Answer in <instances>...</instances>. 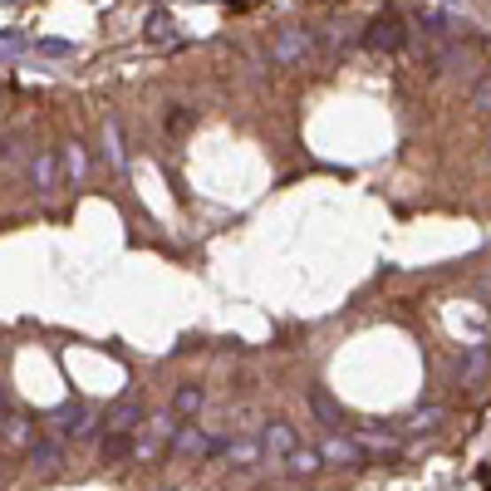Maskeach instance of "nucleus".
I'll return each instance as SVG.
<instances>
[{
    "label": "nucleus",
    "instance_id": "f257e3e1",
    "mask_svg": "<svg viewBox=\"0 0 491 491\" xmlns=\"http://www.w3.org/2000/svg\"><path fill=\"white\" fill-rule=\"evenodd\" d=\"M177 427H182V417L172 413V408L158 413V417H148V423H143V438H133V462H158L162 448H172Z\"/></svg>",
    "mask_w": 491,
    "mask_h": 491
},
{
    "label": "nucleus",
    "instance_id": "f03ea898",
    "mask_svg": "<svg viewBox=\"0 0 491 491\" xmlns=\"http://www.w3.org/2000/svg\"><path fill=\"white\" fill-rule=\"evenodd\" d=\"M408 44V20L398 11H384L374 15V20L363 25V50H374V54H394Z\"/></svg>",
    "mask_w": 491,
    "mask_h": 491
},
{
    "label": "nucleus",
    "instance_id": "7ed1b4c3",
    "mask_svg": "<svg viewBox=\"0 0 491 491\" xmlns=\"http://www.w3.org/2000/svg\"><path fill=\"white\" fill-rule=\"evenodd\" d=\"M50 427L54 433H59V438H89V433H94V413H89V403L84 398H69V403H59L50 413Z\"/></svg>",
    "mask_w": 491,
    "mask_h": 491
},
{
    "label": "nucleus",
    "instance_id": "20e7f679",
    "mask_svg": "<svg viewBox=\"0 0 491 491\" xmlns=\"http://www.w3.org/2000/svg\"><path fill=\"white\" fill-rule=\"evenodd\" d=\"M172 452H177V457H187V462H207V457H222V438H207L202 427L182 423L177 438H172Z\"/></svg>",
    "mask_w": 491,
    "mask_h": 491
},
{
    "label": "nucleus",
    "instance_id": "39448f33",
    "mask_svg": "<svg viewBox=\"0 0 491 491\" xmlns=\"http://www.w3.org/2000/svg\"><path fill=\"white\" fill-rule=\"evenodd\" d=\"M143 423H148V408H143L138 398H118V403L104 413V427H108V433H138Z\"/></svg>",
    "mask_w": 491,
    "mask_h": 491
},
{
    "label": "nucleus",
    "instance_id": "423d86ee",
    "mask_svg": "<svg viewBox=\"0 0 491 491\" xmlns=\"http://www.w3.org/2000/svg\"><path fill=\"white\" fill-rule=\"evenodd\" d=\"M266 452L270 457H290V452L300 448V433H295V423H285V417H276V423H266Z\"/></svg>",
    "mask_w": 491,
    "mask_h": 491
},
{
    "label": "nucleus",
    "instance_id": "0eeeda50",
    "mask_svg": "<svg viewBox=\"0 0 491 491\" xmlns=\"http://www.w3.org/2000/svg\"><path fill=\"white\" fill-rule=\"evenodd\" d=\"M305 54H310V35L305 30H280L270 59H276V65H295V59H305Z\"/></svg>",
    "mask_w": 491,
    "mask_h": 491
},
{
    "label": "nucleus",
    "instance_id": "6e6552de",
    "mask_svg": "<svg viewBox=\"0 0 491 491\" xmlns=\"http://www.w3.org/2000/svg\"><path fill=\"white\" fill-rule=\"evenodd\" d=\"M320 452H324V462H339V467H344V462H363V457H369L363 438H344V433H334Z\"/></svg>",
    "mask_w": 491,
    "mask_h": 491
},
{
    "label": "nucleus",
    "instance_id": "1a4fd4ad",
    "mask_svg": "<svg viewBox=\"0 0 491 491\" xmlns=\"http://www.w3.org/2000/svg\"><path fill=\"white\" fill-rule=\"evenodd\" d=\"M207 408V388L202 384H177V394H172V413L177 417H197Z\"/></svg>",
    "mask_w": 491,
    "mask_h": 491
},
{
    "label": "nucleus",
    "instance_id": "9d476101",
    "mask_svg": "<svg viewBox=\"0 0 491 491\" xmlns=\"http://www.w3.org/2000/svg\"><path fill=\"white\" fill-rule=\"evenodd\" d=\"M104 158L113 172L129 168V152H123V129H118V118H104Z\"/></svg>",
    "mask_w": 491,
    "mask_h": 491
},
{
    "label": "nucleus",
    "instance_id": "9b49d317",
    "mask_svg": "<svg viewBox=\"0 0 491 491\" xmlns=\"http://www.w3.org/2000/svg\"><path fill=\"white\" fill-rule=\"evenodd\" d=\"M30 187L40 197H50L54 187H59V182H54V152H35L30 158Z\"/></svg>",
    "mask_w": 491,
    "mask_h": 491
},
{
    "label": "nucleus",
    "instance_id": "f8f14e48",
    "mask_svg": "<svg viewBox=\"0 0 491 491\" xmlns=\"http://www.w3.org/2000/svg\"><path fill=\"white\" fill-rule=\"evenodd\" d=\"M25 452H30V462H35L40 472H54V467H59V457H65V448H59V433H54L50 442H30Z\"/></svg>",
    "mask_w": 491,
    "mask_h": 491
},
{
    "label": "nucleus",
    "instance_id": "ddd939ff",
    "mask_svg": "<svg viewBox=\"0 0 491 491\" xmlns=\"http://www.w3.org/2000/svg\"><path fill=\"white\" fill-rule=\"evenodd\" d=\"M285 467L295 472V477H315V472L324 467V452H320V448H295V452L285 457Z\"/></svg>",
    "mask_w": 491,
    "mask_h": 491
},
{
    "label": "nucleus",
    "instance_id": "4468645a",
    "mask_svg": "<svg viewBox=\"0 0 491 491\" xmlns=\"http://www.w3.org/2000/svg\"><path fill=\"white\" fill-rule=\"evenodd\" d=\"M98 457H104V462L133 457V433H104V442H98Z\"/></svg>",
    "mask_w": 491,
    "mask_h": 491
},
{
    "label": "nucleus",
    "instance_id": "2eb2a0df",
    "mask_svg": "<svg viewBox=\"0 0 491 491\" xmlns=\"http://www.w3.org/2000/svg\"><path fill=\"white\" fill-rule=\"evenodd\" d=\"M65 177L74 182V187L89 177V158H84V148H79V143H69V148H65Z\"/></svg>",
    "mask_w": 491,
    "mask_h": 491
},
{
    "label": "nucleus",
    "instance_id": "dca6fc26",
    "mask_svg": "<svg viewBox=\"0 0 491 491\" xmlns=\"http://www.w3.org/2000/svg\"><path fill=\"white\" fill-rule=\"evenodd\" d=\"M442 417H448L442 408L427 403V408H413V413H408V427H413V433H433V427H442Z\"/></svg>",
    "mask_w": 491,
    "mask_h": 491
},
{
    "label": "nucleus",
    "instance_id": "f3484780",
    "mask_svg": "<svg viewBox=\"0 0 491 491\" xmlns=\"http://www.w3.org/2000/svg\"><path fill=\"white\" fill-rule=\"evenodd\" d=\"M310 403H315V413H320V423H324V427H344V413L330 403V394H324V388H315Z\"/></svg>",
    "mask_w": 491,
    "mask_h": 491
},
{
    "label": "nucleus",
    "instance_id": "a211bd4d",
    "mask_svg": "<svg viewBox=\"0 0 491 491\" xmlns=\"http://www.w3.org/2000/svg\"><path fill=\"white\" fill-rule=\"evenodd\" d=\"M222 457L231 462V467H246V462L261 457V448H256V442H222Z\"/></svg>",
    "mask_w": 491,
    "mask_h": 491
},
{
    "label": "nucleus",
    "instance_id": "6ab92c4d",
    "mask_svg": "<svg viewBox=\"0 0 491 491\" xmlns=\"http://www.w3.org/2000/svg\"><path fill=\"white\" fill-rule=\"evenodd\" d=\"M25 50H30V35H25V30H0V59L25 54Z\"/></svg>",
    "mask_w": 491,
    "mask_h": 491
},
{
    "label": "nucleus",
    "instance_id": "aec40b11",
    "mask_svg": "<svg viewBox=\"0 0 491 491\" xmlns=\"http://www.w3.org/2000/svg\"><path fill=\"white\" fill-rule=\"evenodd\" d=\"M487 369V349H472L467 354V363H457V384H472V378Z\"/></svg>",
    "mask_w": 491,
    "mask_h": 491
},
{
    "label": "nucleus",
    "instance_id": "412c9836",
    "mask_svg": "<svg viewBox=\"0 0 491 491\" xmlns=\"http://www.w3.org/2000/svg\"><path fill=\"white\" fill-rule=\"evenodd\" d=\"M35 50L50 54V59H69V54H74V44H69V40H40Z\"/></svg>",
    "mask_w": 491,
    "mask_h": 491
},
{
    "label": "nucleus",
    "instance_id": "4be33fe9",
    "mask_svg": "<svg viewBox=\"0 0 491 491\" xmlns=\"http://www.w3.org/2000/svg\"><path fill=\"white\" fill-rule=\"evenodd\" d=\"M472 108H477V113H491V74L472 89Z\"/></svg>",
    "mask_w": 491,
    "mask_h": 491
},
{
    "label": "nucleus",
    "instance_id": "5701e85b",
    "mask_svg": "<svg viewBox=\"0 0 491 491\" xmlns=\"http://www.w3.org/2000/svg\"><path fill=\"white\" fill-rule=\"evenodd\" d=\"M5 433H11V442H20V448H30V442H35V433L20 423V417H5Z\"/></svg>",
    "mask_w": 491,
    "mask_h": 491
},
{
    "label": "nucleus",
    "instance_id": "b1692460",
    "mask_svg": "<svg viewBox=\"0 0 491 491\" xmlns=\"http://www.w3.org/2000/svg\"><path fill=\"white\" fill-rule=\"evenodd\" d=\"M168 30H172V20L162 11H152L148 15V35H152V40H168Z\"/></svg>",
    "mask_w": 491,
    "mask_h": 491
},
{
    "label": "nucleus",
    "instance_id": "393cba45",
    "mask_svg": "<svg viewBox=\"0 0 491 491\" xmlns=\"http://www.w3.org/2000/svg\"><path fill=\"white\" fill-rule=\"evenodd\" d=\"M168 129H172V133L192 129V113H182V104H172V113H168Z\"/></svg>",
    "mask_w": 491,
    "mask_h": 491
},
{
    "label": "nucleus",
    "instance_id": "a878e982",
    "mask_svg": "<svg viewBox=\"0 0 491 491\" xmlns=\"http://www.w3.org/2000/svg\"><path fill=\"white\" fill-rule=\"evenodd\" d=\"M20 133H11V138H5V143H0V162H15V158H20Z\"/></svg>",
    "mask_w": 491,
    "mask_h": 491
},
{
    "label": "nucleus",
    "instance_id": "bb28decb",
    "mask_svg": "<svg viewBox=\"0 0 491 491\" xmlns=\"http://www.w3.org/2000/svg\"><path fill=\"white\" fill-rule=\"evenodd\" d=\"M0 417H11V394H5V384H0Z\"/></svg>",
    "mask_w": 491,
    "mask_h": 491
}]
</instances>
